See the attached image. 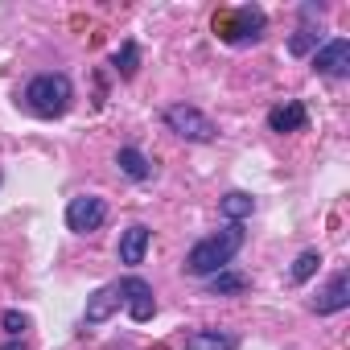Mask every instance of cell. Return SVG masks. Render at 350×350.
I'll return each instance as SVG.
<instances>
[{
  "label": "cell",
  "instance_id": "cell-8",
  "mask_svg": "<svg viewBox=\"0 0 350 350\" xmlns=\"http://www.w3.org/2000/svg\"><path fill=\"white\" fill-rule=\"evenodd\" d=\"M120 305H124V288H120V280H116V284H103V288L87 301V313H83V317H87V325H99V321H107Z\"/></svg>",
  "mask_w": 350,
  "mask_h": 350
},
{
  "label": "cell",
  "instance_id": "cell-17",
  "mask_svg": "<svg viewBox=\"0 0 350 350\" xmlns=\"http://www.w3.org/2000/svg\"><path fill=\"white\" fill-rule=\"evenodd\" d=\"M136 62H140V50H136V42H124V50L116 54V70H120L124 79H132V75H136Z\"/></svg>",
  "mask_w": 350,
  "mask_h": 350
},
{
  "label": "cell",
  "instance_id": "cell-20",
  "mask_svg": "<svg viewBox=\"0 0 350 350\" xmlns=\"http://www.w3.org/2000/svg\"><path fill=\"white\" fill-rule=\"evenodd\" d=\"M0 350H25V342H9V346H0Z\"/></svg>",
  "mask_w": 350,
  "mask_h": 350
},
{
  "label": "cell",
  "instance_id": "cell-16",
  "mask_svg": "<svg viewBox=\"0 0 350 350\" xmlns=\"http://www.w3.org/2000/svg\"><path fill=\"white\" fill-rule=\"evenodd\" d=\"M317 268H321V256H317V252H301V256L293 260V284H305Z\"/></svg>",
  "mask_w": 350,
  "mask_h": 350
},
{
  "label": "cell",
  "instance_id": "cell-18",
  "mask_svg": "<svg viewBox=\"0 0 350 350\" xmlns=\"http://www.w3.org/2000/svg\"><path fill=\"white\" fill-rule=\"evenodd\" d=\"M0 321H5V329H9L13 338H21V334L29 329V317H25V313H17V309H9L5 317H0Z\"/></svg>",
  "mask_w": 350,
  "mask_h": 350
},
{
  "label": "cell",
  "instance_id": "cell-3",
  "mask_svg": "<svg viewBox=\"0 0 350 350\" xmlns=\"http://www.w3.org/2000/svg\"><path fill=\"white\" fill-rule=\"evenodd\" d=\"M215 33L227 42V46H252L264 38V9L256 5H243V9H227L215 17Z\"/></svg>",
  "mask_w": 350,
  "mask_h": 350
},
{
  "label": "cell",
  "instance_id": "cell-10",
  "mask_svg": "<svg viewBox=\"0 0 350 350\" xmlns=\"http://www.w3.org/2000/svg\"><path fill=\"white\" fill-rule=\"evenodd\" d=\"M148 243H152V231L144 227V223H132L124 235H120V264H140L144 260V252H148Z\"/></svg>",
  "mask_w": 350,
  "mask_h": 350
},
{
  "label": "cell",
  "instance_id": "cell-11",
  "mask_svg": "<svg viewBox=\"0 0 350 350\" xmlns=\"http://www.w3.org/2000/svg\"><path fill=\"white\" fill-rule=\"evenodd\" d=\"M350 305V272H338L334 280H329V288L313 301V309L325 317V313H338V309H346Z\"/></svg>",
  "mask_w": 350,
  "mask_h": 350
},
{
  "label": "cell",
  "instance_id": "cell-9",
  "mask_svg": "<svg viewBox=\"0 0 350 350\" xmlns=\"http://www.w3.org/2000/svg\"><path fill=\"white\" fill-rule=\"evenodd\" d=\"M309 124V111H305V103H297V99H284V103H276L272 111H268V128L272 132H301Z\"/></svg>",
  "mask_w": 350,
  "mask_h": 350
},
{
  "label": "cell",
  "instance_id": "cell-6",
  "mask_svg": "<svg viewBox=\"0 0 350 350\" xmlns=\"http://www.w3.org/2000/svg\"><path fill=\"white\" fill-rule=\"evenodd\" d=\"M313 70L325 75V79L350 75V42H346V38H334V42H325L321 50H313Z\"/></svg>",
  "mask_w": 350,
  "mask_h": 350
},
{
  "label": "cell",
  "instance_id": "cell-4",
  "mask_svg": "<svg viewBox=\"0 0 350 350\" xmlns=\"http://www.w3.org/2000/svg\"><path fill=\"white\" fill-rule=\"evenodd\" d=\"M165 128H169V132H178L182 140H198V144H206V140H215V136H219L215 120H211V116H202L198 107H186V103L165 107Z\"/></svg>",
  "mask_w": 350,
  "mask_h": 350
},
{
  "label": "cell",
  "instance_id": "cell-13",
  "mask_svg": "<svg viewBox=\"0 0 350 350\" xmlns=\"http://www.w3.org/2000/svg\"><path fill=\"white\" fill-rule=\"evenodd\" d=\"M239 342L231 338V334H223V329H194V334H186V350H235Z\"/></svg>",
  "mask_w": 350,
  "mask_h": 350
},
{
  "label": "cell",
  "instance_id": "cell-15",
  "mask_svg": "<svg viewBox=\"0 0 350 350\" xmlns=\"http://www.w3.org/2000/svg\"><path fill=\"white\" fill-rule=\"evenodd\" d=\"M206 288H211L215 297H227V293H243V288H247V280H243V276H235V272H215Z\"/></svg>",
  "mask_w": 350,
  "mask_h": 350
},
{
  "label": "cell",
  "instance_id": "cell-14",
  "mask_svg": "<svg viewBox=\"0 0 350 350\" xmlns=\"http://www.w3.org/2000/svg\"><path fill=\"white\" fill-rule=\"evenodd\" d=\"M252 211H256V198H252V194H243V190H231V194L223 198V215H227L231 223H243Z\"/></svg>",
  "mask_w": 350,
  "mask_h": 350
},
{
  "label": "cell",
  "instance_id": "cell-1",
  "mask_svg": "<svg viewBox=\"0 0 350 350\" xmlns=\"http://www.w3.org/2000/svg\"><path fill=\"white\" fill-rule=\"evenodd\" d=\"M239 247H243V227H239V223H227L223 231L198 239V243L186 252V272L198 276V280H211L215 272H227V264L235 260Z\"/></svg>",
  "mask_w": 350,
  "mask_h": 350
},
{
  "label": "cell",
  "instance_id": "cell-5",
  "mask_svg": "<svg viewBox=\"0 0 350 350\" xmlns=\"http://www.w3.org/2000/svg\"><path fill=\"white\" fill-rule=\"evenodd\" d=\"M103 219H107V202L95 198V194H79V198L66 202V227H70L75 235H91V231H99Z\"/></svg>",
  "mask_w": 350,
  "mask_h": 350
},
{
  "label": "cell",
  "instance_id": "cell-19",
  "mask_svg": "<svg viewBox=\"0 0 350 350\" xmlns=\"http://www.w3.org/2000/svg\"><path fill=\"white\" fill-rule=\"evenodd\" d=\"M313 46H317V33H313V29H301V33H293V42H288L293 54H309Z\"/></svg>",
  "mask_w": 350,
  "mask_h": 350
},
{
  "label": "cell",
  "instance_id": "cell-7",
  "mask_svg": "<svg viewBox=\"0 0 350 350\" xmlns=\"http://www.w3.org/2000/svg\"><path fill=\"white\" fill-rule=\"evenodd\" d=\"M120 288H124L128 317H132V321H152V313H157L152 284H148V280H140V276H128V280H120Z\"/></svg>",
  "mask_w": 350,
  "mask_h": 350
},
{
  "label": "cell",
  "instance_id": "cell-2",
  "mask_svg": "<svg viewBox=\"0 0 350 350\" xmlns=\"http://www.w3.org/2000/svg\"><path fill=\"white\" fill-rule=\"evenodd\" d=\"M70 99H75V87H70L66 75H38V79L25 83V107H29L33 116H42V120L66 116Z\"/></svg>",
  "mask_w": 350,
  "mask_h": 350
},
{
  "label": "cell",
  "instance_id": "cell-12",
  "mask_svg": "<svg viewBox=\"0 0 350 350\" xmlns=\"http://www.w3.org/2000/svg\"><path fill=\"white\" fill-rule=\"evenodd\" d=\"M116 165H120V173H128L132 182H148L152 178V161L140 148H120L116 152Z\"/></svg>",
  "mask_w": 350,
  "mask_h": 350
}]
</instances>
